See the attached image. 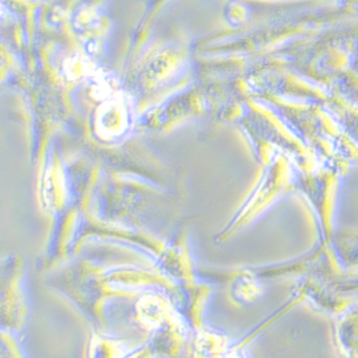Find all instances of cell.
I'll list each match as a JSON object with an SVG mask.
<instances>
[{
    "label": "cell",
    "instance_id": "obj_1",
    "mask_svg": "<svg viewBox=\"0 0 358 358\" xmlns=\"http://www.w3.org/2000/svg\"><path fill=\"white\" fill-rule=\"evenodd\" d=\"M128 127V113L118 101L108 102L98 114L97 131L106 140L122 134Z\"/></svg>",
    "mask_w": 358,
    "mask_h": 358
}]
</instances>
